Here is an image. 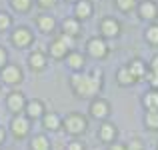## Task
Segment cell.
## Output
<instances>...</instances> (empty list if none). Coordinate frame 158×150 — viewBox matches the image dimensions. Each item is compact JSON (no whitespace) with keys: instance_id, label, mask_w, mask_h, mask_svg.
I'll use <instances>...</instances> for the list:
<instances>
[{"instance_id":"17","label":"cell","mask_w":158,"mask_h":150,"mask_svg":"<svg viewBox=\"0 0 158 150\" xmlns=\"http://www.w3.org/2000/svg\"><path fill=\"white\" fill-rule=\"evenodd\" d=\"M46 56H44L42 52H38V50H36V52H32L30 56H28V64H30V68L32 70H42L44 66H46Z\"/></svg>"},{"instance_id":"22","label":"cell","mask_w":158,"mask_h":150,"mask_svg":"<svg viewBox=\"0 0 158 150\" xmlns=\"http://www.w3.org/2000/svg\"><path fill=\"white\" fill-rule=\"evenodd\" d=\"M116 78H118V84H122V86H130V84H134V80H136L128 68H120L118 72H116Z\"/></svg>"},{"instance_id":"20","label":"cell","mask_w":158,"mask_h":150,"mask_svg":"<svg viewBox=\"0 0 158 150\" xmlns=\"http://www.w3.org/2000/svg\"><path fill=\"white\" fill-rule=\"evenodd\" d=\"M30 150H50V140L44 134H36L30 140Z\"/></svg>"},{"instance_id":"10","label":"cell","mask_w":158,"mask_h":150,"mask_svg":"<svg viewBox=\"0 0 158 150\" xmlns=\"http://www.w3.org/2000/svg\"><path fill=\"white\" fill-rule=\"evenodd\" d=\"M48 50H50V56L56 58V60H60V58H64L66 54H68V40L62 36V38H54L50 42V46H48Z\"/></svg>"},{"instance_id":"15","label":"cell","mask_w":158,"mask_h":150,"mask_svg":"<svg viewBox=\"0 0 158 150\" xmlns=\"http://www.w3.org/2000/svg\"><path fill=\"white\" fill-rule=\"evenodd\" d=\"M126 68L130 70V74L136 78V80H138V78H144V76H146V72H148V70H146V64H144L140 58H134V60H132Z\"/></svg>"},{"instance_id":"8","label":"cell","mask_w":158,"mask_h":150,"mask_svg":"<svg viewBox=\"0 0 158 150\" xmlns=\"http://www.w3.org/2000/svg\"><path fill=\"white\" fill-rule=\"evenodd\" d=\"M86 48H88V54L92 58H104L108 54V46L102 38H90L88 44H86Z\"/></svg>"},{"instance_id":"19","label":"cell","mask_w":158,"mask_h":150,"mask_svg":"<svg viewBox=\"0 0 158 150\" xmlns=\"http://www.w3.org/2000/svg\"><path fill=\"white\" fill-rule=\"evenodd\" d=\"M36 24H38V28L42 32H52L54 26H56L54 18H52V16H48V14H40L38 18H36Z\"/></svg>"},{"instance_id":"2","label":"cell","mask_w":158,"mask_h":150,"mask_svg":"<svg viewBox=\"0 0 158 150\" xmlns=\"http://www.w3.org/2000/svg\"><path fill=\"white\" fill-rule=\"evenodd\" d=\"M86 126H88L86 118L82 114H78V112H72V114H68L64 118V130L68 132V134H72V136L84 134V132H86Z\"/></svg>"},{"instance_id":"4","label":"cell","mask_w":158,"mask_h":150,"mask_svg":"<svg viewBox=\"0 0 158 150\" xmlns=\"http://www.w3.org/2000/svg\"><path fill=\"white\" fill-rule=\"evenodd\" d=\"M10 40H12V44H16L18 48H26L28 44H32L34 36H32V30H30V28L20 26V28H16V30L12 32Z\"/></svg>"},{"instance_id":"12","label":"cell","mask_w":158,"mask_h":150,"mask_svg":"<svg viewBox=\"0 0 158 150\" xmlns=\"http://www.w3.org/2000/svg\"><path fill=\"white\" fill-rule=\"evenodd\" d=\"M24 112L28 114L26 118H40V116H44V104L40 100H30L24 106Z\"/></svg>"},{"instance_id":"24","label":"cell","mask_w":158,"mask_h":150,"mask_svg":"<svg viewBox=\"0 0 158 150\" xmlns=\"http://www.w3.org/2000/svg\"><path fill=\"white\" fill-rule=\"evenodd\" d=\"M144 124L150 130H158V110H148L146 118H144Z\"/></svg>"},{"instance_id":"6","label":"cell","mask_w":158,"mask_h":150,"mask_svg":"<svg viewBox=\"0 0 158 150\" xmlns=\"http://www.w3.org/2000/svg\"><path fill=\"white\" fill-rule=\"evenodd\" d=\"M110 114V104L102 98H96L90 102V116L92 118H98V120H104L106 116Z\"/></svg>"},{"instance_id":"3","label":"cell","mask_w":158,"mask_h":150,"mask_svg":"<svg viewBox=\"0 0 158 150\" xmlns=\"http://www.w3.org/2000/svg\"><path fill=\"white\" fill-rule=\"evenodd\" d=\"M10 130H12V136H14V138H18V140L26 138L28 132H30V120L22 114H16L14 118L10 120Z\"/></svg>"},{"instance_id":"1","label":"cell","mask_w":158,"mask_h":150,"mask_svg":"<svg viewBox=\"0 0 158 150\" xmlns=\"http://www.w3.org/2000/svg\"><path fill=\"white\" fill-rule=\"evenodd\" d=\"M72 82V90L76 96L80 98H90V96H96L98 90L102 86V80H100V72H94V74H72L70 78Z\"/></svg>"},{"instance_id":"32","label":"cell","mask_w":158,"mask_h":150,"mask_svg":"<svg viewBox=\"0 0 158 150\" xmlns=\"http://www.w3.org/2000/svg\"><path fill=\"white\" fill-rule=\"evenodd\" d=\"M6 60H8V54H6V50L0 46V68H4V66H6Z\"/></svg>"},{"instance_id":"33","label":"cell","mask_w":158,"mask_h":150,"mask_svg":"<svg viewBox=\"0 0 158 150\" xmlns=\"http://www.w3.org/2000/svg\"><path fill=\"white\" fill-rule=\"evenodd\" d=\"M108 150H126V144H120V142H112Z\"/></svg>"},{"instance_id":"28","label":"cell","mask_w":158,"mask_h":150,"mask_svg":"<svg viewBox=\"0 0 158 150\" xmlns=\"http://www.w3.org/2000/svg\"><path fill=\"white\" fill-rule=\"evenodd\" d=\"M10 22H12V18L6 14V12H0V30H6L8 26H10Z\"/></svg>"},{"instance_id":"7","label":"cell","mask_w":158,"mask_h":150,"mask_svg":"<svg viewBox=\"0 0 158 150\" xmlns=\"http://www.w3.org/2000/svg\"><path fill=\"white\" fill-rule=\"evenodd\" d=\"M6 106H8V110L10 112H14V114H20V112L24 110V106H26V98H24V94L22 92H10L8 94V98H6Z\"/></svg>"},{"instance_id":"11","label":"cell","mask_w":158,"mask_h":150,"mask_svg":"<svg viewBox=\"0 0 158 150\" xmlns=\"http://www.w3.org/2000/svg\"><path fill=\"white\" fill-rule=\"evenodd\" d=\"M116 136H118V130H116L114 124H110V122H102L100 124V128H98V138H100L104 144H112L116 140Z\"/></svg>"},{"instance_id":"13","label":"cell","mask_w":158,"mask_h":150,"mask_svg":"<svg viewBox=\"0 0 158 150\" xmlns=\"http://www.w3.org/2000/svg\"><path fill=\"white\" fill-rule=\"evenodd\" d=\"M140 16H142L144 20H154L156 16H158V6L154 2H150V0H146V2H142L140 4Z\"/></svg>"},{"instance_id":"29","label":"cell","mask_w":158,"mask_h":150,"mask_svg":"<svg viewBox=\"0 0 158 150\" xmlns=\"http://www.w3.org/2000/svg\"><path fill=\"white\" fill-rule=\"evenodd\" d=\"M146 78H148V82H150V86H152V90H158V72H146Z\"/></svg>"},{"instance_id":"25","label":"cell","mask_w":158,"mask_h":150,"mask_svg":"<svg viewBox=\"0 0 158 150\" xmlns=\"http://www.w3.org/2000/svg\"><path fill=\"white\" fill-rule=\"evenodd\" d=\"M146 40L152 46H158V24H154V26H150L146 30Z\"/></svg>"},{"instance_id":"14","label":"cell","mask_w":158,"mask_h":150,"mask_svg":"<svg viewBox=\"0 0 158 150\" xmlns=\"http://www.w3.org/2000/svg\"><path fill=\"white\" fill-rule=\"evenodd\" d=\"M66 64H68V68L80 72V70L84 68V56H82L80 52H68L66 54Z\"/></svg>"},{"instance_id":"27","label":"cell","mask_w":158,"mask_h":150,"mask_svg":"<svg viewBox=\"0 0 158 150\" xmlns=\"http://www.w3.org/2000/svg\"><path fill=\"white\" fill-rule=\"evenodd\" d=\"M116 6L122 12H130L132 8L136 6V0H116Z\"/></svg>"},{"instance_id":"5","label":"cell","mask_w":158,"mask_h":150,"mask_svg":"<svg viewBox=\"0 0 158 150\" xmlns=\"http://www.w3.org/2000/svg\"><path fill=\"white\" fill-rule=\"evenodd\" d=\"M0 76H2V82H6V84H10V86H16V84L22 82V70L16 64H8V66L2 68V74H0Z\"/></svg>"},{"instance_id":"35","label":"cell","mask_w":158,"mask_h":150,"mask_svg":"<svg viewBox=\"0 0 158 150\" xmlns=\"http://www.w3.org/2000/svg\"><path fill=\"white\" fill-rule=\"evenodd\" d=\"M54 2H56V0H38V4H40V6H44V8L54 6Z\"/></svg>"},{"instance_id":"26","label":"cell","mask_w":158,"mask_h":150,"mask_svg":"<svg viewBox=\"0 0 158 150\" xmlns=\"http://www.w3.org/2000/svg\"><path fill=\"white\" fill-rule=\"evenodd\" d=\"M10 4L16 8V10H20V12H26V10H30V6H32V0H10Z\"/></svg>"},{"instance_id":"18","label":"cell","mask_w":158,"mask_h":150,"mask_svg":"<svg viewBox=\"0 0 158 150\" xmlns=\"http://www.w3.org/2000/svg\"><path fill=\"white\" fill-rule=\"evenodd\" d=\"M74 12H76V18L84 20V18H88V16L92 14V4H90L88 0H78Z\"/></svg>"},{"instance_id":"31","label":"cell","mask_w":158,"mask_h":150,"mask_svg":"<svg viewBox=\"0 0 158 150\" xmlns=\"http://www.w3.org/2000/svg\"><path fill=\"white\" fill-rule=\"evenodd\" d=\"M66 150H86V148H84V144H82L80 140H72V142H68Z\"/></svg>"},{"instance_id":"34","label":"cell","mask_w":158,"mask_h":150,"mask_svg":"<svg viewBox=\"0 0 158 150\" xmlns=\"http://www.w3.org/2000/svg\"><path fill=\"white\" fill-rule=\"evenodd\" d=\"M150 70H152V72H158V54L150 60Z\"/></svg>"},{"instance_id":"37","label":"cell","mask_w":158,"mask_h":150,"mask_svg":"<svg viewBox=\"0 0 158 150\" xmlns=\"http://www.w3.org/2000/svg\"><path fill=\"white\" fill-rule=\"evenodd\" d=\"M72 2H74V0H72Z\"/></svg>"},{"instance_id":"30","label":"cell","mask_w":158,"mask_h":150,"mask_svg":"<svg viewBox=\"0 0 158 150\" xmlns=\"http://www.w3.org/2000/svg\"><path fill=\"white\" fill-rule=\"evenodd\" d=\"M144 148V144H142V140H138V138H132L130 142L126 144V150H142Z\"/></svg>"},{"instance_id":"36","label":"cell","mask_w":158,"mask_h":150,"mask_svg":"<svg viewBox=\"0 0 158 150\" xmlns=\"http://www.w3.org/2000/svg\"><path fill=\"white\" fill-rule=\"evenodd\" d=\"M4 140H6V132H4V128L0 126V144H2Z\"/></svg>"},{"instance_id":"16","label":"cell","mask_w":158,"mask_h":150,"mask_svg":"<svg viewBox=\"0 0 158 150\" xmlns=\"http://www.w3.org/2000/svg\"><path fill=\"white\" fill-rule=\"evenodd\" d=\"M62 28H64V34L70 36V38H76V36L80 34V22H78L76 18H66L64 24H62Z\"/></svg>"},{"instance_id":"21","label":"cell","mask_w":158,"mask_h":150,"mask_svg":"<svg viewBox=\"0 0 158 150\" xmlns=\"http://www.w3.org/2000/svg\"><path fill=\"white\" fill-rule=\"evenodd\" d=\"M142 102L148 110H158V90H148V92L144 94Z\"/></svg>"},{"instance_id":"23","label":"cell","mask_w":158,"mask_h":150,"mask_svg":"<svg viewBox=\"0 0 158 150\" xmlns=\"http://www.w3.org/2000/svg\"><path fill=\"white\" fill-rule=\"evenodd\" d=\"M42 124H44L46 130H58V128H60V118H58L56 114H44Z\"/></svg>"},{"instance_id":"9","label":"cell","mask_w":158,"mask_h":150,"mask_svg":"<svg viewBox=\"0 0 158 150\" xmlns=\"http://www.w3.org/2000/svg\"><path fill=\"white\" fill-rule=\"evenodd\" d=\"M100 32H102V36H106V38H114V36H118L120 34L118 20L112 18V16H106V18L100 22Z\"/></svg>"}]
</instances>
